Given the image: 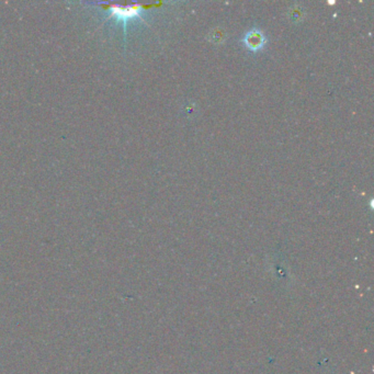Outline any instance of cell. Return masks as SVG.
I'll use <instances>...</instances> for the list:
<instances>
[{
    "label": "cell",
    "mask_w": 374,
    "mask_h": 374,
    "mask_svg": "<svg viewBox=\"0 0 374 374\" xmlns=\"http://www.w3.org/2000/svg\"><path fill=\"white\" fill-rule=\"evenodd\" d=\"M246 47L251 50H258L264 47L266 43V39L261 32L258 30H252L244 39Z\"/></svg>",
    "instance_id": "6da1fadb"
},
{
    "label": "cell",
    "mask_w": 374,
    "mask_h": 374,
    "mask_svg": "<svg viewBox=\"0 0 374 374\" xmlns=\"http://www.w3.org/2000/svg\"><path fill=\"white\" fill-rule=\"evenodd\" d=\"M110 11L112 12V16H114L115 18H118L120 20H128L133 17L139 16L140 9L138 6H131V7L113 6L110 8Z\"/></svg>",
    "instance_id": "7a4b0ae2"
}]
</instances>
